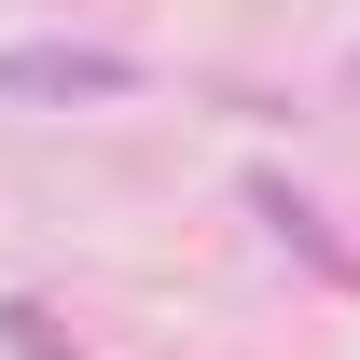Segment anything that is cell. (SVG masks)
I'll return each instance as SVG.
<instances>
[{
  "mask_svg": "<svg viewBox=\"0 0 360 360\" xmlns=\"http://www.w3.org/2000/svg\"><path fill=\"white\" fill-rule=\"evenodd\" d=\"M0 97H28V111H111V97H139V56L125 42H0Z\"/></svg>",
  "mask_w": 360,
  "mask_h": 360,
  "instance_id": "obj_1",
  "label": "cell"
},
{
  "mask_svg": "<svg viewBox=\"0 0 360 360\" xmlns=\"http://www.w3.org/2000/svg\"><path fill=\"white\" fill-rule=\"evenodd\" d=\"M250 208H264V222H277V250H305L319 277H347V250L319 236V208H305V194H291V180H250Z\"/></svg>",
  "mask_w": 360,
  "mask_h": 360,
  "instance_id": "obj_2",
  "label": "cell"
},
{
  "mask_svg": "<svg viewBox=\"0 0 360 360\" xmlns=\"http://www.w3.org/2000/svg\"><path fill=\"white\" fill-rule=\"evenodd\" d=\"M0 347H14V360H84V347H70L42 305H0Z\"/></svg>",
  "mask_w": 360,
  "mask_h": 360,
  "instance_id": "obj_3",
  "label": "cell"
},
{
  "mask_svg": "<svg viewBox=\"0 0 360 360\" xmlns=\"http://www.w3.org/2000/svg\"><path fill=\"white\" fill-rule=\"evenodd\" d=\"M347 84H360V70H347Z\"/></svg>",
  "mask_w": 360,
  "mask_h": 360,
  "instance_id": "obj_4",
  "label": "cell"
}]
</instances>
